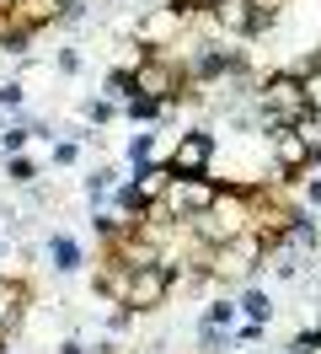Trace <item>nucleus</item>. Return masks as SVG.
Wrapping results in <instances>:
<instances>
[{
    "label": "nucleus",
    "instance_id": "26",
    "mask_svg": "<svg viewBox=\"0 0 321 354\" xmlns=\"http://www.w3.org/2000/svg\"><path fill=\"white\" fill-rule=\"evenodd\" d=\"M262 333H268V328H262V322H246V328H235V344H257Z\"/></svg>",
    "mask_w": 321,
    "mask_h": 354
},
{
    "label": "nucleus",
    "instance_id": "3",
    "mask_svg": "<svg viewBox=\"0 0 321 354\" xmlns=\"http://www.w3.org/2000/svg\"><path fill=\"white\" fill-rule=\"evenodd\" d=\"M262 263H268V236H262V231H241L235 242L214 247V263L209 268L220 274V279H225V274H246V279H252Z\"/></svg>",
    "mask_w": 321,
    "mask_h": 354
},
{
    "label": "nucleus",
    "instance_id": "14",
    "mask_svg": "<svg viewBox=\"0 0 321 354\" xmlns=\"http://www.w3.org/2000/svg\"><path fill=\"white\" fill-rule=\"evenodd\" d=\"M241 311H246V317H252V322H262V328H268V322H273V301H268V295H262V290H246V295H241Z\"/></svg>",
    "mask_w": 321,
    "mask_h": 354
},
{
    "label": "nucleus",
    "instance_id": "25",
    "mask_svg": "<svg viewBox=\"0 0 321 354\" xmlns=\"http://www.w3.org/2000/svg\"><path fill=\"white\" fill-rule=\"evenodd\" d=\"M54 65H59L64 75H75V70H81V54H75V48H59V59H54Z\"/></svg>",
    "mask_w": 321,
    "mask_h": 354
},
{
    "label": "nucleus",
    "instance_id": "21",
    "mask_svg": "<svg viewBox=\"0 0 321 354\" xmlns=\"http://www.w3.org/2000/svg\"><path fill=\"white\" fill-rule=\"evenodd\" d=\"M150 151H155V134H134L128 140V161H150Z\"/></svg>",
    "mask_w": 321,
    "mask_h": 354
},
{
    "label": "nucleus",
    "instance_id": "2",
    "mask_svg": "<svg viewBox=\"0 0 321 354\" xmlns=\"http://www.w3.org/2000/svg\"><path fill=\"white\" fill-rule=\"evenodd\" d=\"M134 91L139 97H155V102H182V65L171 59V54H150L134 65Z\"/></svg>",
    "mask_w": 321,
    "mask_h": 354
},
{
    "label": "nucleus",
    "instance_id": "29",
    "mask_svg": "<svg viewBox=\"0 0 321 354\" xmlns=\"http://www.w3.org/2000/svg\"><path fill=\"white\" fill-rule=\"evenodd\" d=\"M289 354H316V349H300V344H289Z\"/></svg>",
    "mask_w": 321,
    "mask_h": 354
},
{
    "label": "nucleus",
    "instance_id": "22",
    "mask_svg": "<svg viewBox=\"0 0 321 354\" xmlns=\"http://www.w3.org/2000/svg\"><path fill=\"white\" fill-rule=\"evenodd\" d=\"M0 108H11V113L21 108V81H17V75H11V81H0Z\"/></svg>",
    "mask_w": 321,
    "mask_h": 354
},
{
    "label": "nucleus",
    "instance_id": "4",
    "mask_svg": "<svg viewBox=\"0 0 321 354\" xmlns=\"http://www.w3.org/2000/svg\"><path fill=\"white\" fill-rule=\"evenodd\" d=\"M214 199H220V183H214V177H171V188H166V209L177 221L209 215Z\"/></svg>",
    "mask_w": 321,
    "mask_h": 354
},
{
    "label": "nucleus",
    "instance_id": "19",
    "mask_svg": "<svg viewBox=\"0 0 321 354\" xmlns=\"http://www.w3.org/2000/svg\"><path fill=\"white\" fill-rule=\"evenodd\" d=\"M204 322H214V328H235V301H214V306L204 311Z\"/></svg>",
    "mask_w": 321,
    "mask_h": 354
},
{
    "label": "nucleus",
    "instance_id": "9",
    "mask_svg": "<svg viewBox=\"0 0 321 354\" xmlns=\"http://www.w3.org/2000/svg\"><path fill=\"white\" fill-rule=\"evenodd\" d=\"M43 252H48V263H54V274H75V268L86 263V252L75 236H64V231H54L48 242H43Z\"/></svg>",
    "mask_w": 321,
    "mask_h": 354
},
{
    "label": "nucleus",
    "instance_id": "11",
    "mask_svg": "<svg viewBox=\"0 0 321 354\" xmlns=\"http://www.w3.org/2000/svg\"><path fill=\"white\" fill-rule=\"evenodd\" d=\"M161 113H166V102H155V97H139V91H134V97L124 102V118H134V124H155Z\"/></svg>",
    "mask_w": 321,
    "mask_h": 354
},
{
    "label": "nucleus",
    "instance_id": "13",
    "mask_svg": "<svg viewBox=\"0 0 321 354\" xmlns=\"http://www.w3.org/2000/svg\"><path fill=\"white\" fill-rule=\"evenodd\" d=\"M6 177H11L17 188H32V183H38V161H32V156H6Z\"/></svg>",
    "mask_w": 321,
    "mask_h": 354
},
{
    "label": "nucleus",
    "instance_id": "16",
    "mask_svg": "<svg viewBox=\"0 0 321 354\" xmlns=\"http://www.w3.org/2000/svg\"><path fill=\"white\" fill-rule=\"evenodd\" d=\"M113 167H97V172H86V199H107V188H113Z\"/></svg>",
    "mask_w": 321,
    "mask_h": 354
},
{
    "label": "nucleus",
    "instance_id": "27",
    "mask_svg": "<svg viewBox=\"0 0 321 354\" xmlns=\"http://www.w3.org/2000/svg\"><path fill=\"white\" fill-rule=\"evenodd\" d=\"M59 354H91V349H86L81 338H64V344H59Z\"/></svg>",
    "mask_w": 321,
    "mask_h": 354
},
{
    "label": "nucleus",
    "instance_id": "23",
    "mask_svg": "<svg viewBox=\"0 0 321 354\" xmlns=\"http://www.w3.org/2000/svg\"><path fill=\"white\" fill-rule=\"evenodd\" d=\"M75 156H81V140H59V145H54V167H70Z\"/></svg>",
    "mask_w": 321,
    "mask_h": 354
},
{
    "label": "nucleus",
    "instance_id": "20",
    "mask_svg": "<svg viewBox=\"0 0 321 354\" xmlns=\"http://www.w3.org/2000/svg\"><path fill=\"white\" fill-rule=\"evenodd\" d=\"M86 17V0H59V17H54V22L59 27H75Z\"/></svg>",
    "mask_w": 321,
    "mask_h": 354
},
{
    "label": "nucleus",
    "instance_id": "8",
    "mask_svg": "<svg viewBox=\"0 0 321 354\" xmlns=\"http://www.w3.org/2000/svg\"><path fill=\"white\" fill-rule=\"evenodd\" d=\"M214 22L225 27V32H235V38H257V32H262V17H257L252 0H220Z\"/></svg>",
    "mask_w": 321,
    "mask_h": 354
},
{
    "label": "nucleus",
    "instance_id": "28",
    "mask_svg": "<svg viewBox=\"0 0 321 354\" xmlns=\"http://www.w3.org/2000/svg\"><path fill=\"white\" fill-rule=\"evenodd\" d=\"M305 172H321V151H311V167H305Z\"/></svg>",
    "mask_w": 321,
    "mask_h": 354
},
{
    "label": "nucleus",
    "instance_id": "1",
    "mask_svg": "<svg viewBox=\"0 0 321 354\" xmlns=\"http://www.w3.org/2000/svg\"><path fill=\"white\" fill-rule=\"evenodd\" d=\"M257 113H262V129H295L305 113H316V97H311V81H300L295 70H278L257 86Z\"/></svg>",
    "mask_w": 321,
    "mask_h": 354
},
{
    "label": "nucleus",
    "instance_id": "6",
    "mask_svg": "<svg viewBox=\"0 0 321 354\" xmlns=\"http://www.w3.org/2000/svg\"><path fill=\"white\" fill-rule=\"evenodd\" d=\"M171 279L161 263H150V268H134V279H128V311H155V306H166V295H171Z\"/></svg>",
    "mask_w": 321,
    "mask_h": 354
},
{
    "label": "nucleus",
    "instance_id": "15",
    "mask_svg": "<svg viewBox=\"0 0 321 354\" xmlns=\"http://www.w3.org/2000/svg\"><path fill=\"white\" fill-rule=\"evenodd\" d=\"M27 140H32L27 124H6V129H0V156H21V151H27Z\"/></svg>",
    "mask_w": 321,
    "mask_h": 354
},
{
    "label": "nucleus",
    "instance_id": "5",
    "mask_svg": "<svg viewBox=\"0 0 321 354\" xmlns=\"http://www.w3.org/2000/svg\"><path fill=\"white\" fill-rule=\"evenodd\" d=\"M214 151H220V145H214L209 129H188V134H177V145H171L166 167H171V177H209Z\"/></svg>",
    "mask_w": 321,
    "mask_h": 354
},
{
    "label": "nucleus",
    "instance_id": "24",
    "mask_svg": "<svg viewBox=\"0 0 321 354\" xmlns=\"http://www.w3.org/2000/svg\"><path fill=\"white\" fill-rule=\"evenodd\" d=\"M300 204L321 209V177H305V183H300Z\"/></svg>",
    "mask_w": 321,
    "mask_h": 354
},
{
    "label": "nucleus",
    "instance_id": "17",
    "mask_svg": "<svg viewBox=\"0 0 321 354\" xmlns=\"http://www.w3.org/2000/svg\"><path fill=\"white\" fill-rule=\"evenodd\" d=\"M81 113H86V124H107V118H118V102L113 97H91Z\"/></svg>",
    "mask_w": 321,
    "mask_h": 354
},
{
    "label": "nucleus",
    "instance_id": "10",
    "mask_svg": "<svg viewBox=\"0 0 321 354\" xmlns=\"http://www.w3.org/2000/svg\"><path fill=\"white\" fill-rule=\"evenodd\" d=\"M21 306H27V290L17 279H0V338H11L21 328Z\"/></svg>",
    "mask_w": 321,
    "mask_h": 354
},
{
    "label": "nucleus",
    "instance_id": "7",
    "mask_svg": "<svg viewBox=\"0 0 321 354\" xmlns=\"http://www.w3.org/2000/svg\"><path fill=\"white\" fill-rule=\"evenodd\" d=\"M268 156H273L278 177H305V167H311V145H305L300 129H273L268 134Z\"/></svg>",
    "mask_w": 321,
    "mask_h": 354
},
{
    "label": "nucleus",
    "instance_id": "18",
    "mask_svg": "<svg viewBox=\"0 0 321 354\" xmlns=\"http://www.w3.org/2000/svg\"><path fill=\"white\" fill-rule=\"evenodd\" d=\"M107 97H124V102L134 97V65H128V70H113V75H107Z\"/></svg>",
    "mask_w": 321,
    "mask_h": 354
},
{
    "label": "nucleus",
    "instance_id": "12",
    "mask_svg": "<svg viewBox=\"0 0 321 354\" xmlns=\"http://www.w3.org/2000/svg\"><path fill=\"white\" fill-rule=\"evenodd\" d=\"M235 344V333L231 328H214V322H198V349L204 354H225Z\"/></svg>",
    "mask_w": 321,
    "mask_h": 354
}]
</instances>
